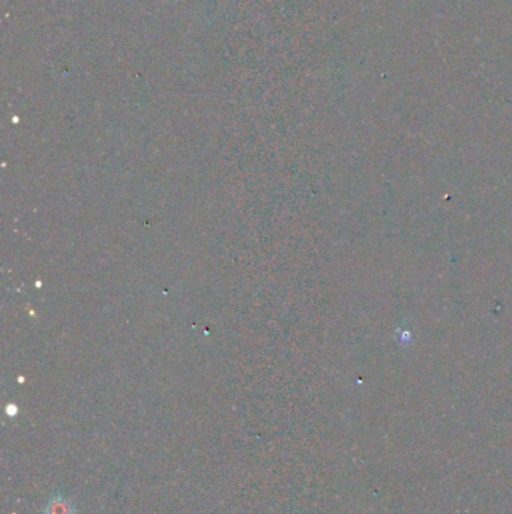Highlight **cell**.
Masks as SVG:
<instances>
[{
  "instance_id": "1",
  "label": "cell",
  "mask_w": 512,
  "mask_h": 514,
  "mask_svg": "<svg viewBox=\"0 0 512 514\" xmlns=\"http://www.w3.org/2000/svg\"><path fill=\"white\" fill-rule=\"evenodd\" d=\"M47 514H74V507L72 502L68 501L63 496H54V498L47 504Z\"/></svg>"
}]
</instances>
